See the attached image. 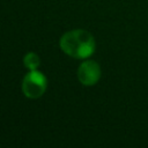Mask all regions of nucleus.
I'll return each mask as SVG.
<instances>
[{
    "label": "nucleus",
    "instance_id": "nucleus-1",
    "mask_svg": "<svg viewBox=\"0 0 148 148\" xmlns=\"http://www.w3.org/2000/svg\"><path fill=\"white\" fill-rule=\"evenodd\" d=\"M60 49L69 57L75 59H86L95 52V39L92 35L82 29H75L65 32L60 38Z\"/></svg>",
    "mask_w": 148,
    "mask_h": 148
},
{
    "label": "nucleus",
    "instance_id": "nucleus-2",
    "mask_svg": "<svg viewBox=\"0 0 148 148\" xmlns=\"http://www.w3.org/2000/svg\"><path fill=\"white\" fill-rule=\"evenodd\" d=\"M47 87V80L45 75L35 69L30 71L22 81V91L25 97L28 98H39L46 90Z\"/></svg>",
    "mask_w": 148,
    "mask_h": 148
},
{
    "label": "nucleus",
    "instance_id": "nucleus-3",
    "mask_svg": "<svg viewBox=\"0 0 148 148\" xmlns=\"http://www.w3.org/2000/svg\"><path fill=\"white\" fill-rule=\"evenodd\" d=\"M101 77V67L94 60L83 61L77 69V79L79 81L87 87L94 86L98 82Z\"/></svg>",
    "mask_w": 148,
    "mask_h": 148
},
{
    "label": "nucleus",
    "instance_id": "nucleus-4",
    "mask_svg": "<svg viewBox=\"0 0 148 148\" xmlns=\"http://www.w3.org/2000/svg\"><path fill=\"white\" fill-rule=\"evenodd\" d=\"M23 64L24 66L29 69V71H35L38 68V66L40 65V59L39 57L34 53V52H29L24 56V59H23Z\"/></svg>",
    "mask_w": 148,
    "mask_h": 148
}]
</instances>
